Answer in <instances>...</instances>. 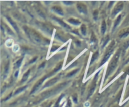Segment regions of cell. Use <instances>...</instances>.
Wrapping results in <instances>:
<instances>
[{
    "label": "cell",
    "instance_id": "cell-1",
    "mask_svg": "<svg viewBox=\"0 0 129 107\" xmlns=\"http://www.w3.org/2000/svg\"><path fill=\"white\" fill-rule=\"evenodd\" d=\"M118 57H119V56H118V54L117 55L115 56L114 58L112 60V62H111V63L110 64L109 67H108V71H107V76H109V75L110 74L112 73V72H113L115 69L116 67H117V62H118Z\"/></svg>",
    "mask_w": 129,
    "mask_h": 107
},
{
    "label": "cell",
    "instance_id": "cell-2",
    "mask_svg": "<svg viewBox=\"0 0 129 107\" xmlns=\"http://www.w3.org/2000/svg\"><path fill=\"white\" fill-rule=\"evenodd\" d=\"M47 77V76H45V77H43V78L42 79L39 80V81H38L37 82V84L35 85V86H34V88H33L32 91H31V93H34V92H35V91H36L39 88V87H40V86H41L42 84V82H44V80L46 79Z\"/></svg>",
    "mask_w": 129,
    "mask_h": 107
},
{
    "label": "cell",
    "instance_id": "cell-3",
    "mask_svg": "<svg viewBox=\"0 0 129 107\" xmlns=\"http://www.w3.org/2000/svg\"><path fill=\"white\" fill-rule=\"evenodd\" d=\"M123 5L122 3H118V5H117V6L115 8L114 10H113V13H112V16H115L117 13H119L120 11L123 9Z\"/></svg>",
    "mask_w": 129,
    "mask_h": 107
},
{
    "label": "cell",
    "instance_id": "cell-4",
    "mask_svg": "<svg viewBox=\"0 0 129 107\" xmlns=\"http://www.w3.org/2000/svg\"><path fill=\"white\" fill-rule=\"evenodd\" d=\"M77 8L79 11L82 13L86 14L87 13V8L86 5H84L83 3H78L77 5Z\"/></svg>",
    "mask_w": 129,
    "mask_h": 107
},
{
    "label": "cell",
    "instance_id": "cell-5",
    "mask_svg": "<svg viewBox=\"0 0 129 107\" xmlns=\"http://www.w3.org/2000/svg\"><path fill=\"white\" fill-rule=\"evenodd\" d=\"M113 49H112V50H111V49H110L108 52H107V53L105 55V57H104V58L103 59V60L102 61V63H101L100 65H102L103 64H104V63H105L107 60H108V59L110 58V57L111 55H112V52H113Z\"/></svg>",
    "mask_w": 129,
    "mask_h": 107
},
{
    "label": "cell",
    "instance_id": "cell-6",
    "mask_svg": "<svg viewBox=\"0 0 129 107\" xmlns=\"http://www.w3.org/2000/svg\"><path fill=\"white\" fill-rule=\"evenodd\" d=\"M52 10L54 12L57 13L59 14V15H64V13H63L62 10L61 8L59 7V6H54V7H52Z\"/></svg>",
    "mask_w": 129,
    "mask_h": 107
},
{
    "label": "cell",
    "instance_id": "cell-7",
    "mask_svg": "<svg viewBox=\"0 0 129 107\" xmlns=\"http://www.w3.org/2000/svg\"><path fill=\"white\" fill-rule=\"evenodd\" d=\"M58 81V78L57 77H56V78H54L53 79H51L50 81H49V82H47L46 83V84L44 86V87H49V86H52V85H54V84L56 83L57 81Z\"/></svg>",
    "mask_w": 129,
    "mask_h": 107
},
{
    "label": "cell",
    "instance_id": "cell-8",
    "mask_svg": "<svg viewBox=\"0 0 129 107\" xmlns=\"http://www.w3.org/2000/svg\"><path fill=\"white\" fill-rule=\"evenodd\" d=\"M6 19H7V20H8L9 22H10V24H11V25H12V26L13 27L14 29H15V30H16V32H18V29L17 25H16V24H15V22H14L12 20H11V19H10V18L8 17V16H7V17H6Z\"/></svg>",
    "mask_w": 129,
    "mask_h": 107
},
{
    "label": "cell",
    "instance_id": "cell-9",
    "mask_svg": "<svg viewBox=\"0 0 129 107\" xmlns=\"http://www.w3.org/2000/svg\"><path fill=\"white\" fill-rule=\"evenodd\" d=\"M54 20H56V21H57L58 22H59V24H60V25H62V26H63V27H64L68 28V29H69V25H67V24H66V23H64V22L62 21V20H60V19H55V18H54Z\"/></svg>",
    "mask_w": 129,
    "mask_h": 107
},
{
    "label": "cell",
    "instance_id": "cell-10",
    "mask_svg": "<svg viewBox=\"0 0 129 107\" xmlns=\"http://www.w3.org/2000/svg\"><path fill=\"white\" fill-rule=\"evenodd\" d=\"M106 29H107V25H106V23L105 21H103L102 24V27H101V32L102 34H104L106 31Z\"/></svg>",
    "mask_w": 129,
    "mask_h": 107
},
{
    "label": "cell",
    "instance_id": "cell-11",
    "mask_svg": "<svg viewBox=\"0 0 129 107\" xmlns=\"http://www.w3.org/2000/svg\"><path fill=\"white\" fill-rule=\"evenodd\" d=\"M68 21H69L71 24H74V25H79V24H80V23H81L79 20H76V19H69V20H68Z\"/></svg>",
    "mask_w": 129,
    "mask_h": 107
},
{
    "label": "cell",
    "instance_id": "cell-12",
    "mask_svg": "<svg viewBox=\"0 0 129 107\" xmlns=\"http://www.w3.org/2000/svg\"><path fill=\"white\" fill-rule=\"evenodd\" d=\"M33 36H34V39H35V41H37V43H40V41H41V39H40V37L39 36V35H38V34H37L36 32L34 33V35H33Z\"/></svg>",
    "mask_w": 129,
    "mask_h": 107
},
{
    "label": "cell",
    "instance_id": "cell-13",
    "mask_svg": "<svg viewBox=\"0 0 129 107\" xmlns=\"http://www.w3.org/2000/svg\"><path fill=\"white\" fill-rule=\"evenodd\" d=\"M128 34H129V29H127V30H124V32H122V34L120 35V37L122 38H125V37H127Z\"/></svg>",
    "mask_w": 129,
    "mask_h": 107
},
{
    "label": "cell",
    "instance_id": "cell-14",
    "mask_svg": "<svg viewBox=\"0 0 129 107\" xmlns=\"http://www.w3.org/2000/svg\"><path fill=\"white\" fill-rule=\"evenodd\" d=\"M81 31L83 35H86V27L85 25H82L81 27Z\"/></svg>",
    "mask_w": 129,
    "mask_h": 107
},
{
    "label": "cell",
    "instance_id": "cell-15",
    "mask_svg": "<svg viewBox=\"0 0 129 107\" xmlns=\"http://www.w3.org/2000/svg\"><path fill=\"white\" fill-rule=\"evenodd\" d=\"M98 57V52H96V53H94V54H93V57H92V58H91V64H92V63H93V62H94V61H95L97 59Z\"/></svg>",
    "mask_w": 129,
    "mask_h": 107
},
{
    "label": "cell",
    "instance_id": "cell-16",
    "mask_svg": "<svg viewBox=\"0 0 129 107\" xmlns=\"http://www.w3.org/2000/svg\"><path fill=\"white\" fill-rule=\"evenodd\" d=\"M30 70H28V72H26V73L24 74L23 77V79H22V81H21V82H25V81H26V80H27L28 77V76H29V74H30Z\"/></svg>",
    "mask_w": 129,
    "mask_h": 107
},
{
    "label": "cell",
    "instance_id": "cell-17",
    "mask_svg": "<svg viewBox=\"0 0 129 107\" xmlns=\"http://www.w3.org/2000/svg\"><path fill=\"white\" fill-rule=\"evenodd\" d=\"M121 19H122V16L121 15H120V16H118V17L117 18V20L115 21V25H114V29H115L116 27H117V26H118V24H120V22L121 21Z\"/></svg>",
    "mask_w": 129,
    "mask_h": 107
},
{
    "label": "cell",
    "instance_id": "cell-18",
    "mask_svg": "<svg viewBox=\"0 0 129 107\" xmlns=\"http://www.w3.org/2000/svg\"><path fill=\"white\" fill-rule=\"evenodd\" d=\"M22 60H23V58H21V59L19 60L18 61H17V62H16V63H15V68H18L20 67V65H21V62H22Z\"/></svg>",
    "mask_w": 129,
    "mask_h": 107
},
{
    "label": "cell",
    "instance_id": "cell-19",
    "mask_svg": "<svg viewBox=\"0 0 129 107\" xmlns=\"http://www.w3.org/2000/svg\"><path fill=\"white\" fill-rule=\"evenodd\" d=\"M26 86H25V87H21V88L18 89V90H16V91H15V93L16 94V95H17V94H18V93H21V91H23L24 90H25V89H26Z\"/></svg>",
    "mask_w": 129,
    "mask_h": 107
},
{
    "label": "cell",
    "instance_id": "cell-20",
    "mask_svg": "<svg viewBox=\"0 0 129 107\" xmlns=\"http://www.w3.org/2000/svg\"><path fill=\"white\" fill-rule=\"evenodd\" d=\"M78 70H76L73 71V72H70V73H69L68 75H67V77H71V76H73V75L75 74L76 73V72H78Z\"/></svg>",
    "mask_w": 129,
    "mask_h": 107
},
{
    "label": "cell",
    "instance_id": "cell-21",
    "mask_svg": "<svg viewBox=\"0 0 129 107\" xmlns=\"http://www.w3.org/2000/svg\"><path fill=\"white\" fill-rule=\"evenodd\" d=\"M63 96H64V95H62V96L61 97H60V98H59V100H58V101H57V103H56V104H55V107H59V103H60V101H61V100H62V98L63 97Z\"/></svg>",
    "mask_w": 129,
    "mask_h": 107
},
{
    "label": "cell",
    "instance_id": "cell-22",
    "mask_svg": "<svg viewBox=\"0 0 129 107\" xmlns=\"http://www.w3.org/2000/svg\"><path fill=\"white\" fill-rule=\"evenodd\" d=\"M12 42H13V41H11V40H8V41H7V42H6V46H7L8 47H10L11 45H12V44H13Z\"/></svg>",
    "mask_w": 129,
    "mask_h": 107
},
{
    "label": "cell",
    "instance_id": "cell-23",
    "mask_svg": "<svg viewBox=\"0 0 129 107\" xmlns=\"http://www.w3.org/2000/svg\"><path fill=\"white\" fill-rule=\"evenodd\" d=\"M19 49V46L18 45H15L13 47V50L14 52H16L18 51Z\"/></svg>",
    "mask_w": 129,
    "mask_h": 107
},
{
    "label": "cell",
    "instance_id": "cell-24",
    "mask_svg": "<svg viewBox=\"0 0 129 107\" xmlns=\"http://www.w3.org/2000/svg\"><path fill=\"white\" fill-rule=\"evenodd\" d=\"M97 17H98V11H95L94 12V20H96Z\"/></svg>",
    "mask_w": 129,
    "mask_h": 107
},
{
    "label": "cell",
    "instance_id": "cell-25",
    "mask_svg": "<svg viewBox=\"0 0 129 107\" xmlns=\"http://www.w3.org/2000/svg\"><path fill=\"white\" fill-rule=\"evenodd\" d=\"M66 107H71V102L70 100L68 101V103H67V105Z\"/></svg>",
    "mask_w": 129,
    "mask_h": 107
},
{
    "label": "cell",
    "instance_id": "cell-26",
    "mask_svg": "<svg viewBox=\"0 0 129 107\" xmlns=\"http://www.w3.org/2000/svg\"><path fill=\"white\" fill-rule=\"evenodd\" d=\"M64 3L66 5H71L73 3V2H72V1H64Z\"/></svg>",
    "mask_w": 129,
    "mask_h": 107
},
{
    "label": "cell",
    "instance_id": "cell-27",
    "mask_svg": "<svg viewBox=\"0 0 129 107\" xmlns=\"http://www.w3.org/2000/svg\"><path fill=\"white\" fill-rule=\"evenodd\" d=\"M45 62H44V63H43L42 64V65H40L39 66V68H44V67H45Z\"/></svg>",
    "mask_w": 129,
    "mask_h": 107
},
{
    "label": "cell",
    "instance_id": "cell-28",
    "mask_svg": "<svg viewBox=\"0 0 129 107\" xmlns=\"http://www.w3.org/2000/svg\"><path fill=\"white\" fill-rule=\"evenodd\" d=\"M57 47H53L51 49V51H55L56 49H57Z\"/></svg>",
    "mask_w": 129,
    "mask_h": 107
},
{
    "label": "cell",
    "instance_id": "cell-29",
    "mask_svg": "<svg viewBox=\"0 0 129 107\" xmlns=\"http://www.w3.org/2000/svg\"><path fill=\"white\" fill-rule=\"evenodd\" d=\"M36 60H37V57H35V58H34V59L32 60H31V61H30V63H32L33 62H35V61Z\"/></svg>",
    "mask_w": 129,
    "mask_h": 107
},
{
    "label": "cell",
    "instance_id": "cell-30",
    "mask_svg": "<svg viewBox=\"0 0 129 107\" xmlns=\"http://www.w3.org/2000/svg\"><path fill=\"white\" fill-rule=\"evenodd\" d=\"M18 72H16V73H15V76L16 77H17V76H18Z\"/></svg>",
    "mask_w": 129,
    "mask_h": 107
},
{
    "label": "cell",
    "instance_id": "cell-31",
    "mask_svg": "<svg viewBox=\"0 0 129 107\" xmlns=\"http://www.w3.org/2000/svg\"><path fill=\"white\" fill-rule=\"evenodd\" d=\"M127 73H128V74H129V68H128V69H127Z\"/></svg>",
    "mask_w": 129,
    "mask_h": 107
}]
</instances>
